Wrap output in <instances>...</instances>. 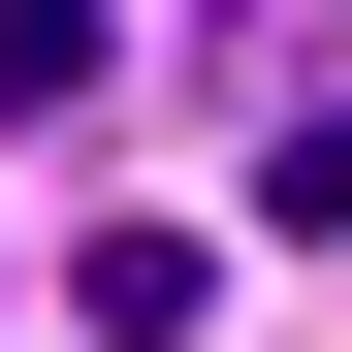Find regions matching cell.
<instances>
[{"mask_svg": "<svg viewBox=\"0 0 352 352\" xmlns=\"http://www.w3.org/2000/svg\"><path fill=\"white\" fill-rule=\"evenodd\" d=\"M0 129H96V0H0Z\"/></svg>", "mask_w": 352, "mask_h": 352, "instance_id": "6da1fadb", "label": "cell"}]
</instances>
